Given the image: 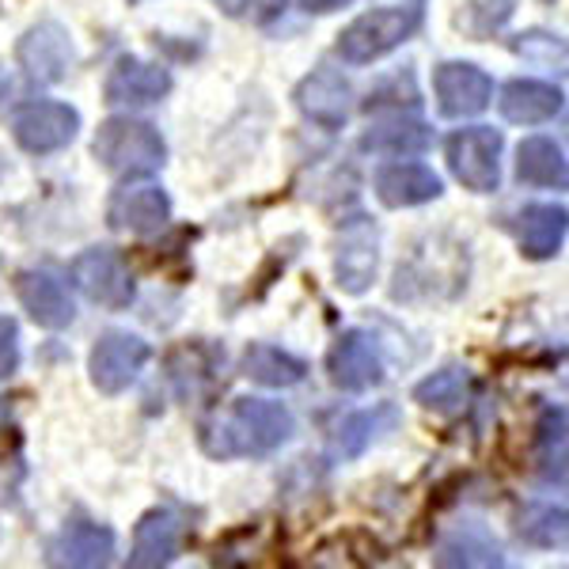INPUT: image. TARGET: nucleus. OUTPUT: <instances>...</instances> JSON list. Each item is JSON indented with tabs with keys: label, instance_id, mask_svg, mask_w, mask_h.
I'll return each instance as SVG.
<instances>
[{
	"label": "nucleus",
	"instance_id": "nucleus-1",
	"mask_svg": "<svg viewBox=\"0 0 569 569\" xmlns=\"http://www.w3.org/2000/svg\"><path fill=\"white\" fill-rule=\"evenodd\" d=\"M292 421L289 407L273 399H236L224 415H217L209 426H201V448L213 460H259L289 445Z\"/></svg>",
	"mask_w": 569,
	"mask_h": 569
},
{
	"label": "nucleus",
	"instance_id": "nucleus-2",
	"mask_svg": "<svg viewBox=\"0 0 569 569\" xmlns=\"http://www.w3.org/2000/svg\"><path fill=\"white\" fill-rule=\"evenodd\" d=\"M91 152H96V160L118 179L156 176V171L168 163V141L160 137V130H156L152 122H141V118H130V114L107 118L96 130Z\"/></svg>",
	"mask_w": 569,
	"mask_h": 569
},
{
	"label": "nucleus",
	"instance_id": "nucleus-3",
	"mask_svg": "<svg viewBox=\"0 0 569 569\" xmlns=\"http://www.w3.org/2000/svg\"><path fill=\"white\" fill-rule=\"evenodd\" d=\"M421 23V8L418 4H391V8H376L365 12L338 34V53L350 66H372L383 53H391L395 46H402Z\"/></svg>",
	"mask_w": 569,
	"mask_h": 569
},
{
	"label": "nucleus",
	"instance_id": "nucleus-4",
	"mask_svg": "<svg viewBox=\"0 0 569 569\" xmlns=\"http://www.w3.org/2000/svg\"><path fill=\"white\" fill-rule=\"evenodd\" d=\"M501 152L505 137L493 126H467L445 141V156L452 176L475 194H493L501 182Z\"/></svg>",
	"mask_w": 569,
	"mask_h": 569
},
{
	"label": "nucleus",
	"instance_id": "nucleus-5",
	"mask_svg": "<svg viewBox=\"0 0 569 569\" xmlns=\"http://www.w3.org/2000/svg\"><path fill=\"white\" fill-rule=\"evenodd\" d=\"M72 284L99 308L122 311L137 300V281L130 266L110 247H88L72 259Z\"/></svg>",
	"mask_w": 569,
	"mask_h": 569
},
{
	"label": "nucleus",
	"instance_id": "nucleus-6",
	"mask_svg": "<svg viewBox=\"0 0 569 569\" xmlns=\"http://www.w3.org/2000/svg\"><path fill=\"white\" fill-rule=\"evenodd\" d=\"M152 357V346L144 338L130 335V330H107L88 357V372L103 395H122L126 388H133L137 376L144 372Z\"/></svg>",
	"mask_w": 569,
	"mask_h": 569
},
{
	"label": "nucleus",
	"instance_id": "nucleus-7",
	"mask_svg": "<svg viewBox=\"0 0 569 569\" xmlns=\"http://www.w3.org/2000/svg\"><path fill=\"white\" fill-rule=\"evenodd\" d=\"M16 58L31 84H61L77 61V50H72V34L66 27L58 20H42L23 31Z\"/></svg>",
	"mask_w": 569,
	"mask_h": 569
},
{
	"label": "nucleus",
	"instance_id": "nucleus-8",
	"mask_svg": "<svg viewBox=\"0 0 569 569\" xmlns=\"http://www.w3.org/2000/svg\"><path fill=\"white\" fill-rule=\"evenodd\" d=\"M80 133V114L69 103H27L20 114L12 118V137L23 152L46 156V152H61L66 144L77 141Z\"/></svg>",
	"mask_w": 569,
	"mask_h": 569
},
{
	"label": "nucleus",
	"instance_id": "nucleus-9",
	"mask_svg": "<svg viewBox=\"0 0 569 569\" xmlns=\"http://www.w3.org/2000/svg\"><path fill=\"white\" fill-rule=\"evenodd\" d=\"M327 376L338 391H369L383 383V357L369 330H342L327 353Z\"/></svg>",
	"mask_w": 569,
	"mask_h": 569
},
{
	"label": "nucleus",
	"instance_id": "nucleus-10",
	"mask_svg": "<svg viewBox=\"0 0 569 569\" xmlns=\"http://www.w3.org/2000/svg\"><path fill=\"white\" fill-rule=\"evenodd\" d=\"M433 91H437V110L445 118H475L490 107L493 80L490 72H482L471 61H445L433 72Z\"/></svg>",
	"mask_w": 569,
	"mask_h": 569
},
{
	"label": "nucleus",
	"instance_id": "nucleus-11",
	"mask_svg": "<svg viewBox=\"0 0 569 569\" xmlns=\"http://www.w3.org/2000/svg\"><path fill=\"white\" fill-rule=\"evenodd\" d=\"M292 99H297L300 114H305L308 122L323 126V130H342L346 118H350V110H353L350 80L330 66H319L311 77L300 80L297 91H292Z\"/></svg>",
	"mask_w": 569,
	"mask_h": 569
},
{
	"label": "nucleus",
	"instance_id": "nucleus-12",
	"mask_svg": "<svg viewBox=\"0 0 569 569\" xmlns=\"http://www.w3.org/2000/svg\"><path fill=\"white\" fill-rule=\"evenodd\" d=\"M168 220H171V198H168V190L152 187V182L122 187L107 201V224L114 228V232L152 236V232H163Z\"/></svg>",
	"mask_w": 569,
	"mask_h": 569
},
{
	"label": "nucleus",
	"instance_id": "nucleus-13",
	"mask_svg": "<svg viewBox=\"0 0 569 569\" xmlns=\"http://www.w3.org/2000/svg\"><path fill=\"white\" fill-rule=\"evenodd\" d=\"M16 297L27 316L46 330H66L77 319L69 284L53 270H20L16 273Z\"/></svg>",
	"mask_w": 569,
	"mask_h": 569
},
{
	"label": "nucleus",
	"instance_id": "nucleus-14",
	"mask_svg": "<svg viewBox=\"0 0 569 569\" xmlns=\"http://www.w3.org/2000/svg\"><path fill=\"white\" fill-rule=\"evenodd\" d=\"M182 539H187V520H182L176 509H168V505L149 509L133 528L130 566L133 569L171 566L179 558V550H182Z\"/></svg>",
	"mask_w": 569,
	"mask_h": 569
},
{
	"label": "nucleus",
	"instance_id": "nucleus-15",
	"mask_svg": "<svg viewBox=\"0 0 569 569\" xmlns=\"http://www.w3.org/2000/svg\"><path fill=\"white\" fill-rule=\"evenodd\" d=\"M171 91V72L156 61H141V58H118L107 72L103 96L110 107H152L160 103Z\"/></svg>",
	"mask_w": 569,
	"mask_h": 569
},
{
	"label": "nucleus",
	"instance_id": "nucleus-16",
	"mask_svg": "<svg viewBox=\"0 0 569 569\" xmlns=\"http://www.w3.org/2000/svg\"><path fill=\"white\" fill-rule=\"evenodd\" d=\"M50 566H72V569H99L114 562V531L96 520H69L46 547Z\"/></svg>",
	"mask_w": 569,
	"mask_h": 569
},
{
	"label": "nucleus",
	"instance_id": "nucleus-17",
	"mask_svg": "<svg viewBox=\"0 0 569 569\" xmlns=\"http://www.w3.org/2000/svg\"><path fill=\"white\" fill-rule=\"evenodd\" d=\"M376 270H380V236H376L372 224L357 220L342 232L335 251V278L338 289L350 292V297H361V292L372 289Z\"/></svg>",
	"mask_w": 569,
	"mask_h": 569
},
{
	"label": "nucleus",
	"instance_id": "nucleus-18",
	"mask_svg": "<svg viewBox=\"0 0 569 569\" xmlns=\"http://www.w3.org/2000/svg\"><path fill=\"white\" fill-rule=\"evenodd\" d=\"M445 194V182L433 168L415 160H395L376 171V198L388 209H415Z\"/></svg>",
	"mask_w": 569,
	"mask_h": 569
},
{
	"label": "nucleus",
	"instance_id": "nucleus-19",
	"mask_svg": "<svg viewBox=\"0 0 569 569\" xmlns=\"http://www.w3.org/2000/svg\"><path fill=\"white\" fill-rule=\"evenodd\" d=\"M399 421L402 415L395 402H376L369 410H353V415H346L335 426V433H330V456H338V460H357V456L369 452L383 433H391Z\"/></svg>",
	"mask_w": 569,
	"mask_h": 569
},
{
	"label": "nucleus",
	"instance_id": "nucleus-20",
	"mask_svg": "<svg viewBox=\"0 0 569 569\" xmlns=\"http://www.w3.org/2000/svg\"><path fill=\"white\" fill-rule=\"evenodd\" d=\"M498 110L505 122H517V126H539V122H550L555 114H562V91L547 80H509L501 88V99H498Z\"/></svg>",
	"mask_w": 569,
	"mask_h": 569
},
{
	"label": "nucleus",
	"instance_id": "nucleus-21",
	"mask_svg": "<svg viewBox=\"0 0 569 569\" xmlns=\"http://www.w3.org/2000/svg\"><path fill=\"white\" fill-rule=\"evenodd\" d=\"M566 209L562 206H525L512 220V232L528 259H555L566 243Z\"/></svg>",
	"mask_w": 569,
	"mask_h": 569
},
{
	"label": "nucleus",
	"instance_id": "nucleus-22",
	"mask_svg": "<svg viewBox=\"0 0 569 569\" xmlns=\"http://www.w3.org/2000/svg\"><path fill=\"white\" fill-rule=\"evenodd\" d=\"M440 566H463V569H493L505 566V550L486 525H460L437 550Z\"/></svg>",
	"mask_w": 569,
	"mask_h": 569
},
{
	"label": "nucleus",
	"instance_id": "nucleus-23",
	"mask_svg": "<svg viewBox=\"0 0 569 569\" xmlns=\"http://www.w3.org/2000/svg\"><path fill=\"white\" fill-rule=\"evenodd\" d=\"M517 179L528 187H555L566 190V152L550 137H528L517 149Z\"/></svg>",
	"mask_w": 569,
	"mask_h": 569
},
{
	"label": "nucleus",
	"instance_id": "nucleus-24",
	"mask_svg": "<svg viewBox=\"0 0 569 569\" xmlns=\"http://www.w3.org/2000/svg\"><path fill=\"white\" fill-rule=\"evenodd\" d=\"M243 376L262 388H297L308 376V365L270 342H251L243 353Z\"/></svg>",
	"mask_w": 569,
	"mask_h": 569
},
{
	"label": "nucleus",
	"instance_id": "nucleus-25",
	"mask_svg": "<svg viewBox=\"0 0 569 569\" xmlns=\"http://www.w3.org/2000/svg\"><path fill=\"white\" fill-rule=\"evenodd\" d=\"M536 475L547 486H566V407H547L536 421Z\"/></svg>",
	"mask_w": 569,
	"mask_h": 569
},
{
	"label": "nucleus",
	"instance_id": "nucleus-26",
	"mask_svg": "<svg viewBox=\"0 0 569 569\" xmlns=\"http://www.w3.org/2000/svg\"><path fill=\"white\" fill-rule=\"evenodd\" d=\"M361 152L380 156H402V152H426L433 144V130L426 122H410V118H395V122L372 126L361 133Z\"/></svg>",
	"mask_w": 569,
	"mask_h": 569
},
{
	"label": "nucleus",
	"instance_id": "nucleus-27",
	"mask_svg": "<svg viewBox=\"0 0 569 569\" xmlns=\"http://www.w3.org/2000/svg\"><path fill=\"white\" fill-rule=\"evenodd\" d=\"M517 536L531 547L562 550L569 539V517L562 505H525L517 512Z\"/></svg>",
	"mask_w": 569,
	"mask_h": 569
},
{
	"label": "nucleus",
	"instance_id": "nucleus-28",
	"mask_svg": "<svg viewBox=\"0 0 569 569\" xmlns=\"http://www.w3.org/2000/svg\"><path fill=\"white\" fill-rule=\"evenodd\" d=\"M224 365V350L206 342H190L171 353V380L179 383L182 395H198L206 383H213V372Z\"/></svg>",
	"mask_w": 569,
	"mask_h": 569
},
{
	"label": "nucleus",
	"instance_id": "nucleus-29",
	"mask_svg": "<svg viewBox=\"0 0 569 569\" xmlns=\"http://www.w3.org/2000/svg\"><path fill=\"white\" fill-rule=\"evenodd\" d=\"M467 399H471V372L467 369H440L415 388V402L426 410H440V415L460 410Z\"/></svg>",
	"mask_w": 569,
	"mask_h": 569
},
{
	"label": "nucleus",
	"instance_id": "nucleus-30",
	"mask_svg": "<svg viewBox=\"0 0 569 569\" xmlns=\"http://www.w3.org/2000/svg\"><path fill=\"white\" fill-rule=\"evenodd\" d=\"M517 0H467V31L475 39H490L493 31H501L509 23Z\"/></svg>",
	"mask_w": 569,
	"mask_h": 569
},
{
	"label": "nucleus",
	"instance_id": "nucleus-31",
	"mask_svg": "<svg viewBox=\"0 0 569 569\" xmlns=\"http://www.w3.org/2000/svg\"><path fill=\"white\" fill-rule=\"evenodd\" d=\"M512 50L520 53L525 61H536V66H547V69H562L566 66V42L558 34H543V31H528V34H517Z\"/></svg>",
	"mask_w": 569,
	"mask_h": 569
},
{
	"label": "nucleus",
	"instance_id": "nucleus-32",
	"mask_svg": "<svg viewBox=\"0 0 569 569\" xmlns=\"http://www.w3.org/2000/svg\"><path fill=\"white\" fill-rule=\"evenodd\" d=\"M20 323L12 316H0V383L20 372Z\"/></svg>",
	"mask_w": 569,
	"mask_h": 569
},
{
	"label": "nucleus",
	"instance_id": "nucleus-33",
	"mask_svg": "<svg viewBox=\"0 0 569 569\" xmlns=\"http://www.w3.org/2000/svg\"><path fill=\"white\" fill-rule=\"evenodd\" d=\"M284 8H289V0H232V8L228 12L240 16V20H251V23H273L284 16Z\"/></svg>",
	"mask_w": 569,
	"mask_h": 569
},
{
	"label": "nucleus",
	"instance_id": "nucleus-34",
	"mask_svg": "<svg viewBox=\"0 0 569 569\" xmlns=\"http://www.w3.org/2000/svg\"><path fill=\"white\" fill-rule=\"evenodd\" d=\"M353 4V0H300L305 12H316V16H327V12H338V8Z\"/></svg>",
	"mask_w": 569,
	"mask_h": 569
},
{
	"label": "nucleus",
	"instance_id": "nucleus-35",
	"mask_svg": "<svg viewBox=\"0 0 569 569\" xmlns=\"http://www.w3.org/2000/svg\"><path fill=\"white\" fill-rule=\"evenodd\" d=\"M133 4H141V0H133Z\"/></svg>",
	"mask_w": 569,
	"mask_h": 569
}]
</instances>
